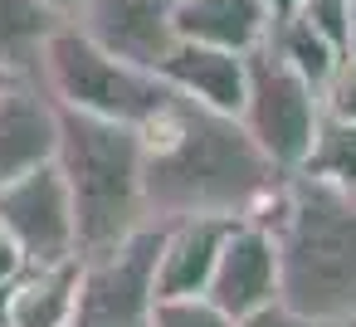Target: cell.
I'll return each mask as SVG.
<instances>
[{
  "mask_svg": "<svg viewBox=\"0 0 356 327\" xmlns=\"http://www.w3.org/2000/svg\"><path fill=\"white\" fill-rule=\"evenodd\" d=\"M142 137V205L147 225H176L195 215L215 220H264L288 181L239 118L200 108L181 93L137 122Z\"/></svg>",
  "mask_w": 356,
  "mask_h": 327,
  "instance_id": "obj_1",
  "label": "cell"
},
{
  "mask_svg": "<svg viewBox=\"0 0 356 327\" xmlns=\"http://www.w3.org/2000/svg\"><path fill=\"white\" fill-rule=\"evenodd\" d=\"M278 259V303L337 327L356 317V191L288 171L273 210L259 220Z\"/></svg>",
  "mask_w": 356,
  "mask_h": 327,
  "instance_id": "obj_2",
  "label": "cell"
},
{
  "mask_svg": "<svg viewBox=\"0 0 356 327\" xmlns=\"http://www.w3.org/2000/svg\"><path fill=\"white\" fill-rule=\"evenodd\" d=\"M54 171L69 191L74 210V249L79 259L118 249L127 234L147 225L142 205V137L132 122L93 118L59 108Z\"/></svg>",
  "mask_w": 356,
  "mask_h": 327,
  "instance_id": "obj_3",
  "label": "cell"
},
{
  "mask_svg": "<svg viewBox=\"0 0 356 327\" xmlns=\"http://www.w3.org/2000/svg\"><path fill=\"white\" fill-rule=\"evenodd\" d=\"M35 83L54 98V108H74V113H93V118L132 122V127L147 122L171 93L152 69H132V64L113 59L88 35H79L69 20H59L49 30L40 64H35Z\"/></svg>",
  "mask_w": 356,
  "mask_h": 327,
  "instance_id": "obj_4",
  "label": "cell"
},
{
  "mask_svg": "<svg viewBox=\"0 0 356 327\" xmlns=\"http://www.w3.org/2000/svg\"><path fill=\"white\" fill-rule=\"evenodd\" d=\"M234 118L273 166L293 171L312 142L322 108H317V88L302 74H293L268 45H259L244 54V103Z\"/></svg>",
  "mask_w": 356,
  "mask_h": 327,
  "instance_id": "obj_5",
  "label": "cell"
},
{
  "mask_svg": "<svg viewBox=\"0 0 356 327\" xmlns=\"http://www.w3.org/2000/svg\"><path fill=\"white\" fill-rule=\"evenodd\" d=\"M156 254L161 225H142L118 249L79 259L74 327H147L156 303Z\"/></svg>",
  "mask_w": 356,
  "mask_h": 327,
  "instance_id": "obj_6",
  "label": "cell"
},
{
  "mask_svg": "<svg viewBox=\"0 0 356 327\" xmlns=\"http://www.w3.org/2000/svg\"><path fill=\"white\" fill-rule=\"evenodd\" d=\"M0 230L20 244L25 269L79 259V249H74V210H69V191H64L54 161H44V166H35V171L0 186Z\"/></svg>",
  "mask_w": 356,
  "mask_h": 327,
  "instance_id": "obj_7",
  "label": "cell"
},
{
  "mask_svg": "<svg viewBox=\"0 0 356 327\" xmlns=\"http://www.w3.org/2000/svg\"><path fill=\"white\" fill-rule=\"evenodd\" d=\"M171 6L176 0H83L69 15V25L88 35L98 49H108L113 59L156 74V64L176 45Z\"/></svg>",
  "mask_w": 356,
  "mask_h": 327,
  "instance_id": "obj_8",
  "label": "cell"
},
{
  "mask_svg": "<svg viewBox=\"0 0 356 327\" xmlns=\"http://www.w3.org/2000/svg\"><path fill=\"white\" fill-rule=\"evenodd\" d=\"M200 298H210L234 322L278 303V259H273V239L259 220H234L229 225Z\"/></svg>",
  "mask_w": 356,
  "mask_h": 327,
  "instance_id": "obj_9",
  "label": "cell"
},
{
  "mask_svg": "<svg viewBox=\"0 0 356 327\" xmlns=\"http://www.w3.org/2000/svg\"><path fill=\"white\" fill-rule=\"evenodd\" d=\"M59 108L35 79H10L0 88V186L54 161Z\"/></svg>",
  "mask_w": 356,
  "mask_h": 327,
  "instance_id": "obj_10",
  "label": "cell"
},
{
  "mask_svg": "<svg viewBox=\"0 0 356 327\" xmlns=\"http://www.w3.org/2000/svg\"><path fill=\"white\" fill-rule=\"evenodd\" d=\"M156 79L200 103V108H215V113H239L244 103V54H229V49H210V45H191V40H176L166 49V59L156 64Z\"/></svg>",
  "mask_w": 356,
  "mask_h": 327,
  "instance_id": "obj_11",
  "label": "cell"
},
{
  "mask_svg": "<svg viewBox=\"0 0 356 327\" xmlns=\"http://www.w3.org/2000/svg\"><path fill=\"white\" fill-rule=\"evenodd\" d=\"M229 225H234V220H215V215H195V220L161 225L156 298H191V293H205V278H210V269H215V254H220Z\"/></svg>",
  "mask_w": 356,
  "mask_h": 327,
  "instance_id": "obj_12",
  "label": "cell"
},
{
  "mask_svg": "<svg viewBox=\"0 0 356 327\" xmlns=\"http://www.w3.org/2000/svg\"><path fill=\"white\" fill-rule=\"evenodd\" d=\"M171 25H176V40L249 54L268 40L273 15L264 10V0H176Z\"/></svg>",
  "mask_w": 356,
  "mask_h": 327,
  "instance_id": "obj_13",
  "label": "cell"
},
{
  "mask_svg": "<svg viewBox=\"0 0 356 327\" xmlns=\"http://www.w3.org/2000/svg\"><path fill=\"white\" fill-rule=\"evenodd\" d=\"M79 259L35 264L10 283V327H74Z\"/></svg>",
  "mask_w": 356,
  "mask_h": 327,
  "instance_id": "obj_14",
  "label": "cell"
},
{
  "mask_svg": "<svg viewBox=\"0 0 356 327\" xmlns=\"http://www.w3.org/2000/svg\"><path fill=\"white\" fill-rule=\"evenodd\" d=\"M59 15L44 0H0V69L10 79H35L40 49Z\"/></svg>",
  "mask_w": 356,
  "mask_h": 327,
  "instance_id": "obj_15",
  "label": "cell"
},
{
  "mask_svg": "<svg viewBox=\"0 0 356 327\" xmlns=\"http://www.w3.org/2000/svg\"><path fill=\"white\" fill-rule=\"evenodd\" d=\"M293 171L307 176V181L337 186V191H356V122L322 113L317 127H312V142H307V152Z\"/></svg>",
  "mask_w": 356,
  "mask_h": 327,
  "instance_id": "obj_16",
  "label": "cell"
},
{
  "mask_svg": "<svg viewBox=\"0 0 356 327\" xmlns=\"http://www.w3.org/2000/svg\"><path fill=\"white\" fill-rule=\"evenodd\" d=\"M264 45H268V49H273L293 74H302L312 88H322V79H327V74H332V64L341 59V54H337V49H332V45H327L307 20H302V15H283V20H273Z\"/></svg>",
  "mask_w": 356,
  "mask_h": 327,
  "instance_id": "obj_17",
  "label": "cell"
},
{
  "mask_svg": "<svg viewBox=\"0 0 356 327\" xmlns=\"http://www.w3.org/2000/svg\"><path fill=\"white\" fill-rule=\"evenodd\" d=\"M147 327H234V317H225L210 298L191 293V298H156Z\"/></svg>",
  "mask_w": 356,
  "mask_h": 327,
  "instance_id": "obj_18",
  "label": "cell"
},
{
  "mask_svg": "<svg viewBox=\"0 0 356 327\" xmlns=\"http://www.w3.org/2000/svg\"><path fill=\"white\" fill-rule=\"evenodd\" d=\"M317 108H322L327 118H346V122H356V59H351V54H341V59L332 64V74L322 79V88H317Z\"/></svg>",
  "mask_w": 356,
  "mask_h": 327,
  "instance_id": "obj_19",
  "label": "cell"
},
{
  "mask_svg": "<svg viewBox=\"0 0 356 327\" xmlns=\"http://www.w3.org/2000/svg\"><path fill=\"white\" fill-rule=\"evenodd\" d=\"M346 6H351V0H298L293 15H302V20L341 54V45H346Z\"/></svg>",
  "mask_w": 356,
  "mask_h": 327,
  "instance_id": "obj_20",
  "label": "cell"
},
{
  "mask_svg": "<svg viewBox=\"0 0 356 327\" xmlns=\"http://www.w3.org/2000/svg\"><path fill=\"white\" fill-rule=\"evenodd\" d=\"M234 327H322V322H312V317H302V312H293V308H283V303H268V308L239 317Z\"/></svg>",
  "mask_w": 356,
  "mask_h": 327,
  "instance_id": "obj_21",
  "label": "cell"
},
{
  "mask_svg": "<svg viewBox=\"0 0 356 327\" xmlns=\"http://www.w3.org/2000/svg\"><path fill=\"white\" fill-rule=\"evenodd\" d=\"M20 273H25V254L6 230H0V283H15Z\"/></svg>",
  "mask_w": 356,
  "mask_h": 327,
  "instance_id": "obj_22",
  "label": "cell"
},
{
  "mask_svg": "<svg viewBox=\"0 0 356 327\" xmlns=\"http://www.w3.org/2000/svg\"><path fill=\"white\" fill-rule=\"evenodd\" d=\"M341 54H351V59H356V0L346 6V45H341Z\"/></svg>",
  "mask_w": 356,
  "mask_h": 327,
  "instance_id": "obj_23",
  "label": "cell"
},
{
  "mask_svg": "<svg viewBox=\"0 0 356 327\" xmlns=\"http://www.w3.org/2000/svg\"><path fill=\"white\" fill-rule=\"evenodd\" d=\"M264 10H268L273 20H283V15H293V10H298V0H264Z\"/></svg>",
  "mask_w": 356,
  "mask_h": 327,
  "instance_id": "obj_24",
  "label": "cell"
},
{
  "mask_svg": "<svg viewBox=\"0 0 356 327\" xmlns=\"http://www.w3.org/2000/svg\"><path fill=\"white\" fill-rule=\"evenodd\" d=\"M44 6H49V10H54L59 20H69V15H74V10L83 6V0H44Z\"/></svg>",
  "mask_w": 356,
  "mask_h": 327,
  "instance_id": "obj_25",
  "label": "cell"
},
{
  "mask_svg": "<svg viewBox=\"0 0 356 327\" xmlns=\"http://www.w3.org/2000/svg\"><path fill=\"white\" fill-rule=\"evenodd\" d=\"M0 327H10V283H0Z\"/></svg>",
  "mask_w": 356,
  "mask_h": 327,
  "instance_id": "obj_26",
  "label": "cell"
},
{
  "mask_svg": "<svg viewBox=\"0 0 356 327\" xmlns=\"http://www.w3.org/2000/svg\"><path fill=\"white\" fill-rule=\"evenodd\" d=\"M6 83H10V74H6V69H0V88H6Z\"/></svg>",
  "mask_w": 356,
  "mask_h": 327,
  "instance_id": "obj_27",
  "label": "cell"
},
{
  "mask_svg": "<svg viewBox=\"0 0 356 327\" xmlns=\"http://www.w3.org/2000/svg\"><path fill=\"white\" fill-rule=\"evenodd\" d=\"M337 327H356V317H346V322H337Z\"/></svg>",
  "mask_w": 356,
  "mask_h": 327,
  "instance_id": "obj_28",
  "label": "cell"
}]
</instances>
